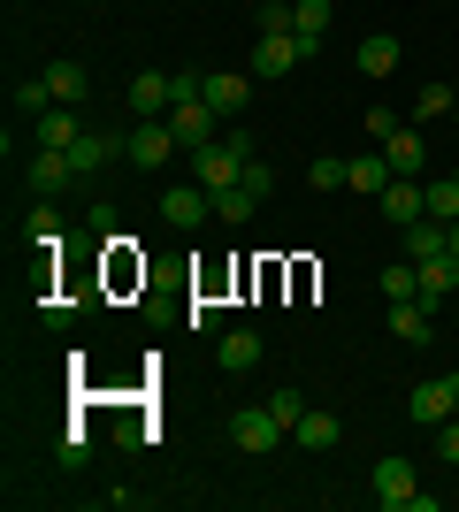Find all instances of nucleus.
Segmentation results:
<instances>
[{"mask_svg": "<svg viewBox=\"0 0 459 512\" xmlns=\"http://www.w3.org/2000/svg\"><path fill=\"white\" fill-rule=\"evenodd\" d=\"M161 123L176 130V146H184V153H199V146H215V138H222V115L207 107L199 77H176V100H169V115H161Z\"/></svg>", "mask_w": 459, "mask_h": 512, "instance_id": "nucleus-1", "label": "nucleus"}, {"mask_svg": "<svg viewBox=\"0 0 459 512\" xmlns=\"http://www.w3.org/2000/svg\"><path fill=\"white\" fill-rule=\"evenodd\" d=\"M23 176H31V192H39V199H62V192H77V176H85V169H77V153H62V146H39Z\"/></svg>", "mask_w": 459, "mask_h": 512, "instance_id": "nucleus-2", "label": "nucleus"}, {"mask_svg": "<svg viewBox=\"0 0 459 512\" xmlns=\"http://www.w3.org/2000/svg\"><path fill=\"white\" fill-rule=\"evenodd\" d=\"M284 436H291V428L276 421L268 406H245V413H230V444H238V451H253V459H268V451L284 444Z\"/></svg>", "mask_w": 459, "mask_h": 512, "instance_id": "nucleus-3", "label": "nucleus"}, {"mask_svg": "<svg viewBox=\"0 0 459 512\" xmlns=\"http://www.w3.org/2000/svg\"><path fill=\"white\" fill-rule=\"evenodd\" d=\"M406 413H414L421 428H444L459 413V375H429V383H414V398H406Z\"/></svg>", "mask_w": 459, "mask_h": 512, "instance_id": "nucleus-4", "label": "nucleus"}, {"mask_svg": "<svg viewBox=\"0 0 459 512\" xmlns=\"http://www.w3.org/2000/svg\"><path fill=\"white\" fill-rule=\"evenodd\" d=\"M169 153H184L169 123H131V138H123V161H131V169H161Z\"/></svg>", "mask_w": 459, "mask_h": 512, "instance_id": "nucleus-5", "label": "nucleus"}, {"mask_svg": "<svg viewBox=\"0 0 459 512\" xmlns=\"http://www.w3.org/2000/svg\"><path fill=\"white\" fill-rule=\"evenodd\" d=\"M199 92H207V107H215L222 123H238L245 100H253V77H238V69H207V77H199Z\"/></svg>", "mask_w": 459, "mask_h": 512, "instance_id": "nucleus-6", "label": "nucleus"}, {"mask_svg": "<svg viewBox=\"0 0 459 512\" xmlns=\"http://www.w3.org/2000/svg\"><path fill=\"white\" fill-rule=\"evenodd\" d=\"M238 169H245V153L230 146V138H215V146H199V153H192V184H207V192L238 184Z\"/></svg>", "mask_w": 459, "mask_h": 512, "instance_id": "nucleus-7", "label": "nucleus"}, {"mask_svg": "<svg viewBox=\"0 0 459 512\" xmlns=\"http://www.w3.org/2000/svg\"><path fill=\"white\" fill-rule=\"evenodd\" d=\"M375 146H383V161H391L398 176H421V169H429V146H421V130H414V123H391Z\"/></svg>", "mask_w": 459, "mask_h": 512, "instance_id": "nucleus-8", "label": "nucleus"}, {"mask_svg": "<svg viewBox=\"0 0 459 512\" xmlns=\"http://www.w3.org/2000/svg\"><path fill=\"white\" fill-rule=\"evenodd\" d=\"M199 214H215V192H207V184H169V192H161V222H169V230H192Z\"/></svg>", "mask_w": 459, "mask_h": 512, "instance_id": "nucleus-9", "label": "nucleus"}, {"mask_svg": "<svg viewBox=\"0 0 459 512\" xmlns=\"http://www.w3.org/2000/svg\"><path fill=\"white\" fill-rule=\"evenodd\" d=\"M169 100H176V77H161V69H138V77H131V115H138V123H161Z\"/></svg>", "mask_w": 459, "mask_h": 512, "instance_id": "nucleus-10", "label": "nucleus"}, {"mask_svg": "<svg viewBox=\"0 0 459 512\" xmlns=\"http://www.w3.org/2000/svg\"><path fill=\"white\" fill-rule=\"evenodd\" d=\"M383 321H391V337H398V344H414V352H421L429 337H437V314H429L421 299H398V306H383Z\"/></svg>", "mask_w": 459, "mask_h": 512, "instance_id": "nucleus-11", "label": "nucleus"}, {"mask_svg": "<svg viewBox=\"0 0 459 512\" xmlns=\"http://www.w3.org/2000/svg\"><path fill=\"white\" fill-rule=\"evenodd\" d=\"M215 367L222 375H253V367H261V329H222Z\"/></svg>", "mask_w": 459, "mask_h": 512, "instance_id": "nucleus-12", "label": "nucleus"}, {"mask_svg": "<svg viewBox=\"0 0 459 512\" xmlns=\"http://www.w3.org/2000/svg\"><path fill=\"white\" fill-rule=\"evenodd\" d=\"M375 497H383V512H406V497H414V459H375Z\"/></svg>", "mask_w": 459, "mask_h": 512, "instance_id": "nucleus-13", "label": "nucleus"}, {"mask_svg": "<svg viewBox=\"0 0 459 512\" xmlns=\"http://www.w3.org/2000/svg\"><path fill=\"white\" fill-rule=\"evenodd\" d=\"M299 62H306V46L291 39V31H276V39H261V46H253V77H291Z\"/></svg>", "mask_w": 459, "mask_h": 512, "instance_id": "nucleus-14", "label": "nucleus"}, {"mask_svg": "<svg viewBox=\"0 0 459 512\" xmlns=\"http://www.w3.org/2000/svg\"><path fill=\"white\" fill-rule=\"evenodd\" d=\"M398 62H406V46H398L391 31H368V39H360V54H352V69H360V77H391Z\"/></svg>", "mask_w": 459, "mask_h": 512, "instance_id": "nucleus-15", "label": "nucleus"}, {"mask_svg": "<svg viewBox=\"0 0 459 512\" xmlns=\"http://www.w3.org/2000/svg\"><path fill=\"white\" fill-rule=\"evenodd\" d=\"M291 444H306V451H337V444H345V421H337L329 406H306V421L291 428Z\"/></svg>", "mask_w": 459, "mask_h": 512, "instance_id": "nucleus-16", "label": "nucleus"}, {"mask_svg": "<svg viewBox=\"0 0 459 512\" xmlns=\"http://www.w3.org/2000/svg\"><path fill=\"white\" fill-rule=\"evenodd\" d=\"M421 268V306H444L459 291V253H437V260H414Z\"/></svg>", "mask_w": 459, "mask_h": 512, "instance_id": "nucleus-17", "label": "nucleus"}, {"mask_svg": "<svg viewBox=\"0 0 459 512\" xmlns=\"http://www.w3.org/2000/svg\"><path fill=\"white\" fill-rule=\"evenodd\" d=\"M383 214H391L398 230H406V222H421V214H429V192H421V176H398L391 192H383Z\"/></svg>", "mask_w": 459, "mask_h": 512, "instance_id": "nucleus-18", "label": "nucleus"}, {"mask_svg": "<svg viewBox=\"0 0 459 512\" xmlns=\"http://www.w3.org/2000/svg\"><path fill=\"white\" fill-rule=\"evenodd\" d=\"M391 184H398V169L383 161V146H375V153H352V184H345V192H375V199H383Z\"/></svg>", "mask_w": 459, "mask_h": 512, "instance_id": "nucleus-19", "label": "nucleus"}, {"mask_svg": "<svg viewBox=\"0 0 459 512\" xmlns=\"http://www.w3.org/2000/svg\"><path fill=\"white\" fill-rule=\"evenodd\" d=\"M39 77H46V85H54V100H62V107H85V92H92L85 62H46Z\"/></svg>", "mask_w": 459, "mask_h": 512, "instance_id": "nucleus-20", "label": "nucleus"}, {"mask_svg": "<svg viewBox=\"0 0 459 512\" xmlns=\"http://www.w3.org/2000/svg\"><path fill=\"white\" fill-rule=\"evenodd\" d=\"M322 31H329V0H291V39L314 54L322 46Z\"/></svg>", "mask_w": 459, "mask_h": 512, "instance_id": "nucleus-21", "label": "nucleus"}, {"mask_svg": "<svg viewBox=\"0 0 459 512\" xmlns=\"http://www.w3.org/2000/svg\"><path fill=\"white\" fill-rule=\"evenodd\" d=\"M31 130H39V146H77V138H85V123H77V107H46V115H39V123H31Z\"/></svg>", "mask_w": 459, "mask_h": 512, "instance_id": "nucleus-22", "label": "nucleus"}, {"mask_svg": "<svg viewBox=\"0 0 459 512\" xmlns=\"http://www.w3.org/2000/svg\"><path fill=\"white\" fill-rule=\"evenodd\" d=\"M437 253H452V230H444V222H429V214H421V222H406V260H437Z\"/></svg>", "mask_w": 459, "mask_h": 512, "instance_id": "nucleus-23", "label": "nucleus"}, {"mask_svg": "<svg viewBox=\"0 0 459 512\" xmlns=\"http://www.w3.org/2000/svg\"><path fill=\"white\" fill-rule=\"evenodd\" d=\"M69 153H77V169H85V176H100L115 153H123V138H108V130H85V138H77Z\"/></svg>", "mask_w": 459, "mask_h": 512, "instance_id": "nucleus-24", "label": "nucleus"}, {"mask_svg": "<svg viewBox=\"0 0 459 512\" xmlns=\"http://www.w3.org/2000/svg\"><path fill=\"white\" fill-rule=\"evenodd\" d=\"M46 107H62V100H54V85H46V77H16V115H31V123H39Z\"/></svg>", "mask_w": 459, "mask_h": 512, "instance_id": "nucleus-25", "label": "nucleus"}, {"mask_svg": "<svg viewBox=\"0 0 459 512\" xmlns=\"http://www.w3.org/2000/svg\"><path fill=\"white\" fill-rule=\"evenodd\" d=\"M383 299H421V268H414V260H391V268H383Z\"/></svg>", "mask_w": 459, "mask_h": 512, "instance_id": "nucleus-26", "label": "nucleus"}, {"mask_svg": "<svg viewBox=\"0 0 459 512\" xmlns=\"http://www.w3.org/2000/svg\"><path fill=\"white\" fill-rule=\"evenodd\" d=\"M452 107H459V92L437 77V85H421V100H414V123H437V115H452Z\"/></svg>", "mask_w": 459, "mask_h": 512, "instance_id": "nucleus-27", "label": "nucleus"}, {"mask_svg": "<svg viewBox=\"0 0 459 512\" xmlns=\"http://www.w3.org/2000/svg\"><path fill=\"white\" fill-rule=\"evenodd\" d=\"M306 184H322V192H345V184H352V161H337V153H314Z\"/></svg>", "mask_w": 459, "mask_h": 512, "instance_id": "nucleus-28", "label": "nucleus"}, {"mask_svg": "<svg viewBox=\"0 0 459 512\" xmlns=\"http://www.w3.org/2000/svg\"><path fill=\"white\" fill-rule=\"evenodd\" d=\"M253 207H261V199L245 192V184H222V192H215V222H245Z\"/></svg>", "mask_w": 459, "mask_h": 512, "instance_id": "nucleus-29", "label": "nucleus"}, {"mask_svg": "<svg viewBox=\"0 0 459 512\" xmlns=\"http://www.w3.org/2000/svg\"><path fill=\"white\" fill-rule=\"evenodd\" d=\"M23 230L39 237V245H62V207H54V199H39V207H31V222H23Z\"/></svg>", "mask_w": 459, "mask_h": 512, "instance_id": "nucleus-30", "label": "nucleus"}, {"mask_svg": "<svg viewBox=\"0 0 459 512\" xmlns=\"http://www.w3.org/2000/svg\"><path fill=\"white\" fill-rule=\"evenodd\" d=\"M268 413H276L284 428H299V421H306V390H291V383H284V390H268Z\"/></svg>", "mask_w": 459, "mask_h": 512, "instance_id": "nucleus-31", "label": "nucleus"}, {"mask_svg": "<svg viewBox=\"0 0 459 512\" xmlns=\"http://www.w3.org/2000/svg\"><path fill=\"white\" fill-rule=\"evenodd\" d=\"M429 192V222H459V184L444 176V184H421Z\"/></svg>", "mask_w": 459, "mask_h": 512, "instance_id": "nucleus-32", "label": "nucleus"}, {"mask_svg": "<svg viewBox=\"0 0 459 512\" xmlns=\"http://www.w3.org/2000/svg\"><path fill=\"white\" fill-rule=\"evenodd\" d=\"M253 23H261V39L291 31V0H253Z\"/></svg>", "mask_w": 459, "mask_h": 512, "instance_id": "nucleus-33", "label": "nucleus"}, {"mask_svg": "<svg viewBox=\"0 0 459 512\" xmlns=\"http://www.w3.org/2000/svg\"><path fill=\"white\" fill-rule=\"evenodd\" d=\"M238 184H245L253 199H268V192H276V169H268V153H253V161H245V169H238Z\"/></svg>", "mask_w": 459, "mask_h": 512, "instance_id": "nucleus-34", "label": "nucleus"}, {"mask_svg": "<svg viewBox=\"0 0 459 512\" xmlns=\"http://www.w3.org/2000/svg\"><path fill=\"white\" fill-rule=\"evenodd\" d=\"M429 436H437V459H444V467H459V413L444 428H429Z\"/></svg>", "mask_w": 459, "mask_h": 512, "instance_id": "nucleus-35", "label": "nucleus"}, {"mask_svg": "<svg viewBox=\"0 0 459 512\" xmlns=\"http://www.w3.org/2000/svg\"><path fill=\"white\" fill-rule=\"evenodd\" d=\"M444 230H452V253H459V222H444Z\"/></svg>", "mask_w": 459, "mask_h": 512, "instance_id": "nucleus-36", "label": "nucleus"}, {"mask_svg": "<svg viewBox=\"0 0 459 512\" xmlns=\"http://www.w3.org/2000/svg\"><path fill=\"white\" fill-rule=\"evenodd\" d=\"M452 184H459V169H452Z\"/></svg>", "mask_w": 459, "mask_h": 512, "instance_id": "nucleus-37", "label": "nucleus"}]
</instances>
